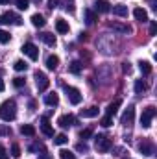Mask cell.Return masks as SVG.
Instances as JSON below:
<instances>
[{"label": "cell", "mask_w": 157, "mask_h": 159, "mask_svg": "<svg viewBox=\"0 0 157 159\" xmlns=\"http://www.w3.org/2000/svg\"><path fill=\"white\" fill-rule=\"evenodd\" d=\"M17 117V104H15V100H6V102H2V106H0V119L4 120V122H11V120H15Z\"/></svg>", "instance_id": "1"}, {"label": "cell", "mask_w": 157, "mask_h": 159, "mask_svg": "<svg viewBox=\"0 0 157 159\" xmlns=\"http://www.w3.org/2000/svg\"><path fill=\"white\" fill-rule=\"evenodd\" d=\"M94 146H96V150H98V152H109V150H111V146H113V141H111L107 135L98 133V135L94 137Z\"/></svg>", "instance_id": "2"}, {"label": "cell", "mask_w": 157, "mask_h": 159, "mask_svg": "<svg viewBox=\"0 0 157 159\" xmlns=\"http://www.w3.org/2000/svg\"><path fill=\"white\" fill-rule=\"evenodd\" d=\"M157 115V109L154 106H150V107H146L144 111H142V115H141V126L142 128H150L152 126V119Z\"/></svg>", "instance_id": "3"}, {"label": "cell", "mask_w": 157, "mask_h": 159, "mask_svg": "<svg viewBox=\"0 0 157 159\" xmlns=\"http://www.w3.org/2000/svg\"><path fill=\"white\" fill-rule=\"evenodd\" d=\"M0 24H17V26H20L22 19L17 13H13V11H6V13L0 15Z\"/></svg>", "instance_id": "4"}, {"label": "cell", "mask_w": 157, "mask_h": 159, "mask_svg": "<svg viewBox=\"0 0 157 159\" xmlns=\"http://www.w3.org/2000/svg\"><path fill=\"white\" fill-rule=\"evenodd\" d=\"M139 152H141L142 156L150 157V156L155 154V146H154V143H152L150 139H142V141L139 143Z\"/></svg>", "instance_id": "5"}, {"label": "cell", "mask_w": 157, "mask_h": 159, "mask_svg": "<svg viewBox=\"0 0 157 159\" xmlns=\"http://www.w3.org/2000/svg\"><path fill=\"white\" fill-rule=\"evenodd\" d=\"M35 85H37V89L43 93V91H46V89H48V85H50V80H48V76H46L44 72L37 70V72H35Z\"/></svg>", "instance_id": "6"}, {"label": "cell", "mask_w": 157, "mask_h": 159, "mask_svg": "<svg viewBox=\"0 0 157 159\" xmlns=\"http://www.w3.org/2000/svg\"><path fill=\"white\" fill-rule=\"evenodd\" d=\"M22 52L32 59V61H35L37 57H39V48L34 44V43H24V46H22Z\"/></svg>", "instance_id": "7"}, {"label": "cell", "mask_w": 157, "mask_h": 159, "mask_svg": "<svg viewBox=\"0 0 157 159\" xmlns=\"http://www.w3.org/2000/svg\"><path fill=\"white\" fill-rule=\"evenodd\" d=\"M65 91H67V96H69L70 104L78 106L79 102H81V93H79L76 87H65Z\"/></svg>", "instance_id": "8"}, {"label": "cell", "mask_w": 157, "mask_h": 159, "mask_svg": "<svg viewBox=\"0 0 157 159\" xmlns=\"http://www.w3.org/2000/svg\"><path fill=\"white\" fill-rule=\"evenodd\" d=\"M57 124H59V128H63V129H67V128H70V126H74L76 124V119H74V115H63V117H59L57 119Z\"/></svg>", "instance_id": "9"}, {"label": "cell", "mask_w": 157, "mask_h": 159, "mask_svg": "<svg viewBox=\"0 0 157 159\" xmlns=\"http://www.w3.org/2000/svg\"><path fill=\"white\" fill-rule=\"evenodd\" d=\"M133 119H135V106H128V109L122 115V124L129 126V124H133Z\"/></svg>", "instance_id": "10"}, {"label": "cell", "mask_w": 157, "mask_h": 159, "mask_svg": "<svg viewBox=\"0 0 157 159\" xmlns=\"http://www.w3.org/2000/svg\"><path fill=\"white\" fill-rule=\"evenodd\" d=\"M107 28L115 30V32H118V34H131V32H133L131 26H128V24H120V22H107Z\"/></svg>", "instance_id": "11"}, {"label": "cell", "mask_w": 157, "mask_h": 159, "mask_svg": "<svg viewBox=\"0 0 157 159\" xmlns=\"http://www.w3.org/2000/svg\"><path fill=\"white\" fill-rule=\"evenodd\" d=\"M41 131H43L46 137H54V128H52L48 117H43V119H41Z\"/></svg>", "instance_id": "12"}, {"label": "cell", "mask_w": 157, "mask_h": 159, "mask_svg": "<svg viewBox=\"0 0 157 159\" xmlns=\"http://www.w3.org/2000/svg\"><path fill=\"white\" fill-rule=\"evenodd\" d=\"M39 39L44 43V44H48V46H56V35L54 34H48V32H43V34H39Z\"/></svg>", "instance_id": "13"}, {"label": "cell", "mask_w": 157, "mask_h": 159, "mask_svg": "<svg viewBox=\"0 0 157 159\" xmlns=\"http://www.w3.org/2000/svg\"><path fill=\"white\" fill-rule=\"evenodd\" d=\"M133 17L139 20V22H146L148 20V11L144 7H135L133 9Z\"/></svg>", "instance_id": "14"}, {"label": "cell", "mask_w": 157, "mask_h": 159, "mask_svg": "<svg viewBox=\"0 0 157 159\" xmlns=\"http://www.w3.org/2000/svg\"><path fill=\"white\" fill-rule=\"evenodd\" d=\"M94 7H96L98 13H107V11H111V4H109L107 0H96Z\"/></svg>", "instance_id": "15"}, {"label": "cell", "mask_w": 157, "mask_h": 159, "mask_svg": "<svg viewBox=\"0 0 157 159\" xmlns=\"http://www.w3.org/2000/svg\"><path fill=\"white\" fill-rule=\"evenodd\" d=\"M44 104L50 106V107H56V106L59 104V96H57L56 93H48V94L44 96Z\"/></svg>", "instance_id": "16"}, {"label": "cell", "mask_w": 157, "mask_h": 159, "mask_svg": "<svg viewBox=\"0 0 157 159\" xmlns=\"http://www.w3.org/2000/svg\"><path fill=\"white\" fill-rule=\"evenodd\" d=\"M96 115H98V107H96V106H91V107L79 111V117H85V119H92V117H96Z\"/></svg>", "instance_id": "17"}, {"label": "cell", "mask_w": 157, "mask_h": 159, "mask_svg": "<svg viewBox=\"0 0 157 159\" xmlns=\"http://www.w3.org/2000/svg\"><path fill=\"white\" fill-rule=\"evenodd\" d=\"M83 15H85V22H87L89 26H91V24H94V22L98 20V15H96L92 9H85V11H83Z\"/></svg>", "instance_id": "18"}, {"label": "cell", "mask_w": 157, "mask_h": 159, "mask_svg": "<svg viewBox=\"0 0 157 159\" xmlns=\"http://www.w3.org/2000/svg\"><path fill=\"white\" fill-rule=\"evenodd\" d=\"M46 67H48L50 70H56V69L59 67V57H57V56H54V54H52V56H48V57H46Z\"/></svg>", "instance_id": "19"}, {"label": "cell", "mask_w": 157, "mask_h": 159, "mask_svg": "<svg viewBox=\"0 0 157 159\" xmlns=\"http://www.w3.org/2000/svg\"><path fill=\"white\" fill-rule=\"evenodd\" d=\"M113 15H117V17H128V6H124V4L113 6Z\"/></svg>", "instance_id": "20"}, {"label": "cell", "mask_w": 157, "mask_h": 159, "mask_svg": "<svg viewBox=\"0 0 157 159\" xmlns=\"http://www.w3.org/2000/svg\"><path fill=\"white\" fill-rule=\"evenodd\" d=\"M120 104H122V100H120V98H117L115 102H111V104L107 106V115H109V117H115V115H117V111H118V107H120Z\"/></svg>", "instance_id": "21"}, {"label": "cell", "mask_w": 157, "mask_h": 159, "mask_svg": "<svg viewBox=\"0 0 157 159\" xmlns=\"http://www.w3.org/2000/svg\"><path fill=\"white\" fill-rule=\"evenodd\" d=\"M56 30H57L59 34H69V22L63 20V19H57V20H56Z\"/></svg>", "instance_id": "22"}, {"label": "cell", "mask_w": 157, "mask_h": 159, "mask_svg": "<svg viewBox=\"0 0 157 159\" xmlns=\"http://www.w3.org/2000/svg\"><path fill=\"white\" fill-rule=\"evenodd\" d=\"M20 133L26 135V137H34V135H35V128H34L32 124H22V126H20Z\"/></svg>", "instance_id": "23"}, {"label": "cell", "mask_w": 157, "mask_h": 159, "mask_svg": "<svg viewBox=\"0 0 157 159\" xmlns=\"http://www.w3.org/2000/svg\"><path fill=\"white\" fill-rule=\"evenodd\" d=\"M32 24H34L35 28H43V26L46 24V20H44V17H43V15L35 13V15H32Z\"/></svg>", "instance_id": "24"}, {"label": "cell", "mask_w": 157, "mask_h": 159, "mask_svg": "<svg viewBox=\"0 0 157 159\" xmlns=\"http://www.w3.org/2000/svg\"><path fill=\"white\" fill-rule=\"evenodd\" d=\"M139 69H141V72H142L144 76H150V74H152V65H150V61H141V63H139Z\"/></svg>", "instance_id": "25"}, {"label": "cell", "mask_w": 157, "mask_h": 159, "mask_svg": "<svg viewBox=\"0 0 157 159\" xmlns=\"http://www.w3.org/2000/svg\"><path fill=\"white\" fill-rule=\"evenodd\" d=\"M146 89H148V83H146L144 80H137V81H135V93H137V94L144 93Z\"/></svg>", "instance_id": "26"}, {"label": "cell", "mask_w": 157, "mask_h": 159, "mask_svg": "<svg viewBox=\"0 0 157 159\" xmlns=\"http://www.w3.org/2000/svg\"><path fill=\"white\" fill-rule=\"evenodd\" d=\"M81 69H83V65H81L79 61H72V63L69 65V72H70V74H79Z\"/></svg>", "instance_id": "27"}, {"label": "cell", "mask_w": 157, "mask_h": 159, "mask_svg": "<svg viewBox=\"0 0 157 159\" xmlns=\"http://www.w3.org/2000/svg\"><path fill=\"white\" fill-rule=\"evenodd\" d=\"M67 143H69V137L65 133H59L54 137V144H67Z\"/></svg>", "instance_id": "28"}, {"label": "cell", "mask_w": 157, "mask_h": 159, "mask_svg": "<svg viewBox=\"0 0 157 159\" xmlns=\"http://www.w3.org/2000/svg\"><path fill=\"white\" fill-rule=\"evenodd\" d=\"M13 69H15V70H19V72H22V70H26V69H28V63H26V61H22V59H19V61H15Z\"/></svg>", "instance_id": "29"}, {"label": "cell", "mask_w": 157, "mask_h": 159, "mask_svg": "<svg viewBox=\"0 0 157 159\" xmlns=\"http://www.w3.org/2000/svg\"><path fill=\"white\" fill-rule=\"evenodd\" d=\"M59 157L61 159H76V154L70 152V150H61L59 152Z\"/></svg>", "instance_id": "30"}, {"label": "cell", "mask_w": 157, "mask_h": 159, "mask_svg": "<svg viewBox=\"0 0 157 159\" xmlns=\"http://www.w3.org/2000/svg\"><path fill=\"white\" fill-rule=\"evenodd\" d=\"M89 137H92V129H91V128H85V129L79 131V139L85 141V139H89Z\"/></svg>", "instance_id": "31"}, {"label": "cell", "mask_w": 157, "mask_h": 159, "mask_svg": "<svg viewBox=\"0 0 157 159\" xmlns=\"http://www.w3.org/2000/svg\"><path fill=\"white\" fill-rule=\"evenodd\" d=\"M15 4H17V7L22 9V11L30 7V0H15Z\"/></svg>", "instance_id": "32"}, {"label": "cell", "mask_w": 157, "mask_h": 159, "mask_svg": "<svg viewBox=\"0 0 157 159\" xmlns=\"http://www.w3.org/2000/svg\"><path fill=\"white\" fill-rule=\"evenodd\" d=\"M20 154H22V152H20V146H19L17 143L11 144V156H13V157H20Z\"/></svg>", "instance_id": "33"}, {"label": "cell", "mask_w": 157, "mask_h": 159, "mask_svg": "<svg viewBox=\"0 0 157 159\" xmlns=\"http://www.w3.org/2000/svg\"><path fill=\"white\" fill-rule=\"evenodd\" d=\"M9 39H11V35H9L7 32L0 30V43H2V44H6V43H9Z\"/></svg>", "instance_id": "34"}, {"label": "cell", "mask_w": 157, "mask_h": 159, "mask_svg": "<svg viewBox=\"0 0 157 159\" xmlns=\"http://www.w3.org/2000/svg\"><path fill=\"white\" fill-rule=\"evenodd\" d=\"M100 124H102V126H104V128H109V126H111V124H113V117H109V115H105V117H104V119L100 120Z\"/></svg>", "instance_id": "35"}, {"label": "cell", "mask_w": 157, "mask_h": 159, "mask_svg": "<svg viewBox=\"0 0 157 159\" xmlns=\"http://www.w3.org/2000/svg\"><path fill=\"white\" fill-rule=\"evenodd\" d=\"M24 83H26V80L20 78V76H17V78H13V85L19 89V87H24Z\"/></svg>", "instance_id": "36"}, {"label": "cell", "mask_w": 157, "mask_h": 159, "mask_svg": "<svg viewBox=\"0 0 157 159\" xmlns=\"http://www.w3.org/2000/svg\"><path fill=\"white\" fill-rule=\"evenodd\" d=\"M13 131H11V128L9 126H4V124H0V135H11Z\"/></svg>", "instance_id": "37"}, {"label": "cell", "mask_w": 157, "mask_h": 159, "mask_svg": "<svg viewBox=\"0 0 157 159\" xmlns=\"http://www.w3.org/2000/svg\"><path fill=\"white\" fill-rule=\"evenodd\" d=\"M76 150H78V152H89V146H87L85 141H83V143H78V144H76Z\"/></svg>", "instance_id": "38"}, {"label": "cell", "mask_w": 157, "mask_h": 159, "mask_svg": "<svg viewBox=\"0 0 157 159\" xmlns=\"http://www.w3.org/2000/svg\"><path fill=\"white\" fill-rule=\"evenodd\" d=\"M155 34H157V22L152 20V22H150V35H155Z\"/></svg>", "instance_id": "39"}, {"label": "cell", "mask_w": 157, "mask_h": 159, "mask_svg": "<svg viewBox=\"0 0 157 159\" xmlns=\"http://www.w3.org/2000/svg\"><path fill=\"white\" fill-rule=\"evenodd\" d=\"M0 159H9V156H7V152H6V148L0 144Z\"/></svg>", "instance_id": "40"}, {"label": "cell", "mask_w": 157, "mask_h": 159, "mask_svg": "<svg viewBox=\"0 0 157 159\" xmlns=\"http://www.w3.org/2000/svg\"><path fill=\"white\" fill-rule=\"evenodd\" d=\"M122 70H124V74H129L131 72V65L129 63H122Z\"/></svg>", "instance_id": "41"}, {"label": "cell", "mask_w": 157, "mask_h": 159, "mask_svg": "<svg viewBox=\"0 0 157 159\" xmlns=\"http://www.w3.org/2000/svg\"><path fill=\"white\" fill-rule=\"evenodd\" d=\"M57 6H59V0H48V7L50 9H56Z\"/></svg>", "instance_id": "42"}, {"label": "cell", "mask_w": 157, "mask_h": 159, "mask_svg": "<svg viewBox=\"0 0 157 159\" xmlns=\"http://www.w3.org/2000/svg\"><path fill=\"white\" fill-rule=\"evenodd\" d=\"M37 150H44V146L43 144H32L30 146V152H37Z\"/></svg>", "instance_id": "43"}, {"label": "cell", "mask_w": 157, "mask_h": 159, "mask_svg": "<svg viewBox=\"0 0 157 159\" xmlns=\"http://www.w3.org/2000/svg\"><path fill=\"white\" fill-rule=\"evenodd\" d=\"M67 11H70V13H74V6L72 4H67V7H65Z\"/></svg>", "instance_id": "44"}, {"label": "cell", "mask_w": 157, "mask_h": 159, "mask_svg": "<svg viewBox=\"0 0 157 159\" xmlns=\"http://www.w3.org/2000/svg\"><path fill=\"white\" fill-rule=\"evenodd\" d=\"M79 41H87V34H85V32L79 34Z\"/></svg>", "instance_id": "45"}, {"label": "cell", "mask_w": 157, "mask_h": 159, "mask_svg": "<svg viewBox=\"0 0 157 159\" xmlns=\"http://www.w3.org/2000/svg\"><path fill=\"white\" fill-rule=\"evenodd\" d=\"M4 87H6V85H4V81H2V78H0V93L4 91Z\"/></svg>", "instance_id": "46"}, {"label": "cell", "mask_w": 157, "mask_h": 159, "mask_svg": "<svg viewBox=\"0 0 157 159\" xmlns=\"http://www.w3.org/2000/svg\"><path fill=\"white\" fill-rule=\"evenodd\" d=\"M0 4L4 6V4H9V0H0Z\"/></svg>", "instance_id": "47"}, {"label": "cell", "mask_w": 157, "mask_h": 159, "mask_svg": "<svg viewBox=\"0 0 157 159\" xmlns=\"http://www.w3.org/2000/svg\"><path fill=\"white\" fill-rule=\"evenodd\" d=\"M126 159H128V157H126Z\"/></svg>", "instance_id": "48"}]
</instances>
